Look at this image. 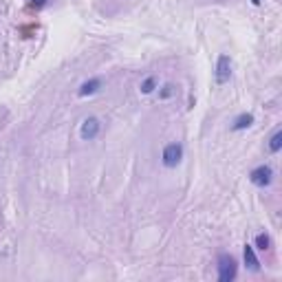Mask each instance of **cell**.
<instances>
[{"instance_id": "obj_5", "label": "cell", "mask_w": 282, "mask_h": 282, "mask_svg": "<svg viewBox=\"0 0 282 282\" xmlns=\"http://www.w3.org/2000/svg\"><path fill=\"white\" fill-rule=\"evenodd\" d=\"M216 84H227L232 77V60L230 55H220L216 62Z\"/></svg>"}, {"instance_id": "obj_3", "label": "cell", "mask_w": 282, "mask_h": 282, "mask_svg": "<svg viewBox=\"0 0 282 282\" xmlns=\"http://www.w3.org/2000/svg\"><path fill=\"white\" fill-rule=\"evenodd\" d=\"M249 181H251L256 187H267L269 183L273 181V170H271L269 166H258V167H253L251 172H249Z\"/></svg>"}, {"instance_id": "obj_2", "label": "cell", "mask_w": 282, "mask_h": 282, "mask_svg": "<svg viewBox=\"0 0 282 282\" xmlns=\"http://www.w3.org/2000/svg\"><path fill=\"white\" fill-rule=\"evenodd\" d=\"M183 159V146L181 144H167L161 152V163L166 167H177Z\"/></svg>"}, {"instance_id": "obj_13", "label": "cell", "mask_w": 282, "mask_h": 282, "mask_svg": "<svg viewBox=\"0 0 282 282\" xmlns=\"http://www.w3.org/2000/svg\"><path fill=\"white\" fill-rule=\"evenodd\" d=\"M31 5H33L35 9H42V7L47 5V0H31Z\"/></svg>"}, {"instance_id": "obj_10", "label": "cell", "mask_w": 282, "mask_h": 282, "mask_svg": "<svg viewBox=\"0 0 282 282\" xmlns=\"http://www.w3.org/2000/svg\"><path fill=\"white\" fill-rule=\"evenodd\" d=\"M139 88H141V93H144V95H150V93H152L154 88H157V77H154V75H148L144 82H141V86H139Z\"/></svg>"}, {"instance_id": "obj_4", "label": "cell", "mask_w": 282, "mask_h": 282, "mask_svg": "<svg viewBox=\"0 0 282 282\" xmlns=\"http://www.w3.org/2000/svg\"><path fill=\"white\" fill-rule=\"evenodd\" d=\"M101 130V124L97 117H86V119L82 121V128H80V137L84 139V141H93V139H97V134H100Z\"/></svg>"}, {"instance_id": "obj_14", "label": "cell", "mask_w": 282, "mask_h": 282, "mask_svg": "<svg viewBox=\"0 0 282 282\" xmlns=\"http://www.w3.org/2000/svg\"><path fill=\"white\" fill-rule=\"evenodd\" d=\"M251 2H253V5H260V0H251Z\"/></svg>"}, {"instance_id": "obj_12", "label": "cell", "mask_w": 282, "mask_h": 282, "mask_svg": "<svg viewBox=\"0 0 282 282\" xmlns=\"http://www.w3.org/2000/svg\"><path fill=\"white\" fill-rule=\"evenodd\" d=\"M174 93H177V88H174L172 84H166V86H163L161 91H159V100H170V97H172Z\"/></svg>"}, {"instance_id": "obj_1", "label": "cell", "mask_w": 282, "mask_h": 282, "mask_svg": "<svg viewBox=\"0 0 282 282\" xmlns=\"http://www.w3.org/2000/svg\"><path fill=\"white\" fill-rule=\"evenodd\" d=\"M216 267H218V280L220 282H232L236 276H238V263H236L234 256L220 253Z\"/></svg>"}, {"instance_id": "obj_11", "label": "cell", "mask_w": 282, "mask_h": 282, "mask_svg": "<svg viewBox=\"0 0 282 282\" xmlns=\"http://www.w3.org/2000/svg\"><path fill=\"white\" fill-rule=\"evenodd\" d=\"M280 148H282V133H280V130H276L273 137H271V141H269V152L276 154V152H280Z\"/></svg>"}, {"instance_id": "obj_6", "label": "cell", "mask_w": 282, "mask_h": 282, "mask_svg": "<svg viewBox=\"0 0 282 282\" xmlns=\"http://www.w3.org/2000/svg\"><path fill=\"white\" fill-rule=\"evenodd\" d=\"M100 88H101V80H100V77H93V80H88V82H84V84H82L80 91H77V95H80V97L95 95Z\"/></svg>"}, {"instance_id": "obj_9", "label": "cell", "mask_w": 282, "mask_h": 282, "mask_svg": "<svg viewBox=\"0 0 282 282\" xmlns=\"http://www.w3.org/2000/svg\"><path fill=\"white\" fill-rule=\"evenodd\" d=\"M253 249H258V251H269L271 249V236L269 234H258L256 236V245H253Z\"/></svg>"}, {"instance_id": "obj_8", "label": "cell", "mask_w": 282, "mask_h": 282, "mask_svg": "<svg viewBox=\"0 0 282 282\" xmlns=\"http://www.w3.org/2000/svg\"><path fill=\"white\" fill-rule=\"evenodd\" d=\"M253 124V115H240V117H236V121H234V126H232V130L234 133H238V130H245V128H249V126Z\"/></svg>"}, {"instance_id": "obj_7", "label": "cell", "mask_w": 282, "mask_h": 282, "mask_svg": "<svg viewBox=\"0 0 282 282\" xmlns=\"http://www.w3.org/2000/svg\"><path fill=\"white\" fill-rule=\"evenodd\" d=\"M243 256H245V265H247L251 271H258V269H260V260H258V256H256V249H253V245H245Z\"/></svg>"}]
</instances>
